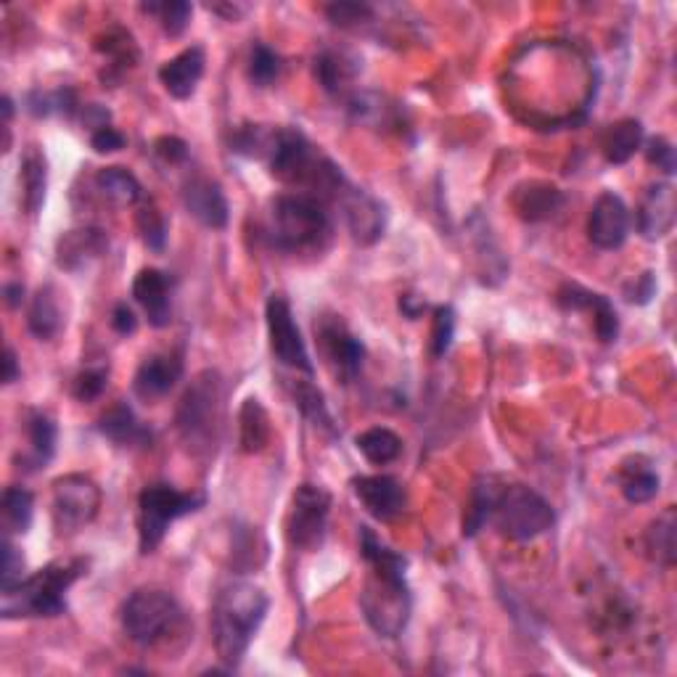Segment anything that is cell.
<instances>
[{"label": "cell", "mask_w": 677, "mask_h": 677, "mask_svg": "<svg viewBox=\"0 0 677 677\" xmlns=\"http://www.w3.org/2000/svg\"><path fill=\"white\" fill-rule=\"evenodd\" d=\"M315 337H318V347L324 352L328 368L334 371V377L345 381V384L360 377L366 347L339 315H324L315 324Z\"/></svg>", "instance_id": "obj_12"}, {"label": "cell", "mask_w": 677, "mask_h": 677, "mask_svg": "<svg viewBox=\"0 0 677 677\" xmlns=\"http://www.w3.org/2000/svg\"><path fill=\"white\" fill-rule=\"evenodd\" d=\"M35 516V498L27 487H6L3 493V529L6 538L11 535H27Z\"/></svg>", "instance_id": "obj_35"}, {"label": "cell", "mask_w": 677, "mask_h": 677, "mask_svg": "<svg viewBox=\"0 0 677 677\" xmlns=\"http://www.w3.org/2000/svg\"><path fill=\"white\" fill-rule=\"evenodd\" d=\"M489 521L508 540H535L556 525L553 506L527 485H498Z\"/></svg>", "instance_id": "obj_7"}, {"label": "cell", "mask_w": 677, "mask_h": 677, "mask_svg": "<svg viewBox=\"0 0 677 677\" xmlns=\"http://www.w3.org/2000/svg\"><path fill=\"white\" fill-rule=\"evenodd\" d=\"M98 432L119 447H149L151 432L138 421L127 402H117L98 421Z\"/></svg>", "instance_id": "obj_23"}, {"label": "cell", "mask_w": 677, "mask_h": 677, "mask_svg": "<svg viewBox=\"0 0 677 677\" xmlns=\"http://www.w3.org/2000/svg\"><path fill=\"white\" fill-rule=\"evenodd\" d=\"M328 514H331V493L326 487L305 485L297 487L286 516V540L294 551L315 553L326 542Z\"/></svg>", "instance_id": "obj_9"}, {"label": "cell", "mask_w": 677, "mask_h": 677, "mask_svg": "<svg viewBox=\"0 0 677 677\" xmlns=\"http://www.w3.org/2000/svg\"><path fill=\"white\" fill-rule=\"evenodd\" d=\"M326 13L337 27H360L373 19V9L366 3H334L328 6Z\"/></svg>", "instance_id": "obj_45"}, {"label": "cell", "mask_w": 677, "mask_h": 677, "mask_svg": "<svg viewBox=\"0 0 677 677\" xmlns=\"http://www.w3.org/2000/svg\"><path fill=\"white\" fill-rule=\"evenodd\" d=\"M140 11L157 17V22L162 24L167 35L180 38L186 30H189L193 6L186 3V0H165V3H144L140 6Z\"/></svg>", "instance_id": "obj_39"}, {"label": "cell", "mask_w": 677, "mask_h": 677, "mask_svg": "<svg viewBox=\"0 0 677 677\" xmlns=\"http://www.w3.org/2000/svg\"><path fill=\"white\" fill-rule=\"evenodd\" d=\"M133 297L144 307L154 328L170 326L172 320V278L157 267H144L133 281Z\"/></svg>", "instance_id": "obj_18"}, {"label": "cell", "mask_w": 677, "mask_h": 677, "mask_svg": "<svg viewBox=\"0 0 677 677\" xmlns=\"http://www.w3.org/2000/svg\"><path fill=\"white\" fill-rule=\"evenodd\" d=\"M273 244L286 254H320L334 236L331 214L326 201L313 193H284L273 201L271 212Z\"/></svg>", "instance_id": "obj_4"}, {"label": "cell", "mask_w": 677, "mask_h": 677, "mask_svg": "<svg viewBox=\"0 0 677 677\" xmlns=\"http://www.w3.org/2000/svg\"><path fill=\"white\" fill-rule=\"evenodd\" d=\"M27 326L30 334L40 341H51L64 328V313L59 292L53 284L40 286L35 297L30 302V313H27Z\"/></svg>", "instance_id": "obj_25"}, {"label": "cell", "mask_w": 677, "mask_h": 677, "mask_svg": "<svg viewBox=\"0 0 677 677\" xmlns=\"http://www.w3.org/2000/svg\"><path fill=\"white\" fill-rule=\"evenodd\" d=\"M96 186L106 199H112L119 207H133L144 199V189H140L138 178L130 170H125V167H104V170H98Z\"/></svg>", "instance_id": "obj_34"}, {"label": "cell", "mask_w": 677, "mask_h": 677, "mask_svg": "<svg viewBox=\"0 0 677 677\" xmlns=\"http://www.w3.org/2000/svg\"><path fill=\"white\" fill-rule=\"evenodd\" d=\"M101 511V489L85 474H66L53 482L51 516L59 538H70L88 527Z\"/></svg>", "instance_id": "obj_10"}, {"label": "cell", "mask_w": 677, "mask_h": 677, "mask_svg": "<svg viewBox=\"0 0 677 677\" xmlns=\"http://www.w3.org/2000/svg\"><path fill=\"white\" fill-rule=\"evenodd\" d=\"M106 384H109V368L106 366H91L77 373L75 384H72V394L80 402H93L104 394Z\"/></svg>", "instance_id": "obj_43"}, {"label": "cell", "mask_w": 677, "mask_h": 677, "mask_svg": "<svg viewBox=\"0 0 677 677\" xmlns=\"http://www.w3.org/2000/svg\"><path fill=\"white\" fill-rule=\"evenodd\" d=\"M207 506L201 493H180L172 485H149L138 498V548L149 556L162 546L172 521L197 514Z\"/></svg>", "instance_id": "obj_8"}, {"label": "cell", "mask_w": 677, "mask_h": 677, "mask_svg": "<svg viewBox=\"0 0 677 677\" xmlns=\"http://www.w3.org/2000/svg\"><path fill=\"white\" fill-rule=\"evenodd\" d=\"M45 189H49V162L38 146H30L22 159V191H24V212L30 218L43 210Z\"/></svg>", "instance_id": "obj_32"}, {"label": "cell", "mask_w": 677, "mask_h": 677, "mask_svg": "<svg viewBox=\"0 0 677 677\" xmlns=\"http://www.w3.org/2000/svg\"><path fill=\"white\" fill-rule=\"evenodd\" d=\"M426 310V302L421 297H415V294H402L400 297V313L405 315V318H421V313Z\"/></svg>", "instance_id": "obj_52"}, {"label": "cell", "mask_w": 677, "mask_h": 677, "mask_svg": "<svg viewBox=\"0 0 677 677\" xmlns=\"http://www.w3.org/2000/svg\"><path fill=\"white\" fill-rule=\"evenodd\" d=\"M109 250V239L98 228H80V231H70L59 239L56 244V265L62 271L77 273L91 263H96L101 254Z\"/></svg>", "instance_id": "obj_22"}, {"label": "cell", "mask_w": 677, "mask_h": 677, "mask_svg": "<svg viewBox=\"0 0 677 677\" xmlns=\"http://www.w3.org/2000/svg\"><path fill=\"white\" fill-rule=\"evenodd\" d=\"M176 426L193 458H214L225 429V384L218 371L207 368L191 381L178 402Z\"/></svg>", "instance_id": "obj_3"}, {"label": "cell", "mask_w": 677, "mask_h": 677, "mask_svg": "<svg viewBox=\"0 0 677 677\" xmlns=\"http://www.w3.org/2000/svg\"><path fill=\"white\" fill-rule=\"evenodd\" d=\"M125 144H127V138L117 130V127H112V125L98 127V130L91 133V146L98 154H114V151L125 149Z\"/></svg>", "instance_id": "obj_50"}, {"label": "cell", "mask_w": 677, "mask_h": 677, "mask_svg": "<svg viewBox=\"0 0 677 677\" xmlns=\"http://www.w3.org/2000/svg\"><path fill=\"white\" fill-rule=\"evenodd\" d=\"M257 540L263 538L254 527H236V532H233V564L239 569H257L263 564L265 559H257V553H252V548H257Z\"/></svg>", "instance_id": "obj_44"}, {"label": "cell", "mask_w": 677, "mask_h": 677, "mask_svg": "<svg viewBox=\"0 0 677 677\" xmlns=\"http://www.w3.org/2000/svg\"><path fill=\"white\" fill-rule=\"evenodd\" d=\"M677 214V199L673 183L662 180L643 193L638 207V233L646 241H662L673 231Z\"/></svg>", "instance_id": "obj_19"}, {"label": "cell", "mask_w": 677, "mask_h": 677, "mask_svg": "<svg viewBox=\"0 0 677 677\" xmlns=\"http://www.w3.org/2000/svg\"><path fill=\"white\" fill-rule=\"evenodd\" d=\"M337 201L341 204V210H345V220L352 239L358 241L360 246L377 244V241L384 236L387 212L379 199H373L371 193L363 189H355L350 183Z\"/></svg>", "instance_id": "obj_14"}, {"label": "cell", "mask_w": 677, "mask_h": 677, "mask_svg": "<svg viewBox=\"0 0 677 677\" xmlns=\"http://www.w3.org/2000/svg\"><path fill=\"white\" fill-rule=\"evenodd\" d=\"M656 297V278L654 273H641L625 286V299L630 305H648Z\"/></svg>", "instance_id": "obj_49"}, {"label": "cell", "mask_w": 677, "mask_h": 677, "mask_svg": "<svg viewBox=\"0 0 677 677\" xmlns=\"http://www.w3.org/2000/svg\"><path fill=\"white\" fill-rule=\"evenodd\" d=\"M495 489H498V479L495 477H482L472 489V498H468L466 514H464V538H477L482 527L489 521V511H493Z\"/></svg>", "instance_id": "obj_37"}, {"label": "cell", "mask_w": 677, "mask_h": 677, "mask_svg": "<svg viewBox=\"0 0 677 677\" xmlns=\"http://www.w3.org/2000/svg\"><path fill=\"white\" fill-rule=\"evenodd\" d=\"M136 225H138L140 239H144V244L149 246L151 252H162L165 250V244H167V223H165L162 212H159L157 207L151 204V201L138 210Z\"/></svg>", "instance_id": "obj_41"}, {"label": "cell", "mask_w": 677, "mask_h": 677, "mask_svg": "<svg viewBox=\"0 0 677 677\" xmlns=\"http://www.w3.org/2000/svg\"><path fill=\"white\" fill-rule=\"evenodd\" d=\"M564 207V193L548 183H525L514 193V210L527 223L553 218Z\"/></svg>", "instance_id": "obj_24"}, {"label": "cell", "mask_w": 677, "mask_h": 677, "mask_svg": "<svg viewBox=\"0 0 677 677\" xmlns=\"http://www.w3.org/2000/svg\"><path fill=\"white\" fill-rule=\"evenodd\" d=\"M27 440H30V455H24V464H30L32 472L45 468L51 464L53 453H56V421L49 413L32 411L30 419H27Z\"/></svg>", "instance_id": "obj_31"}, {"label": "cell", "mask_w": 677, "mask_h": 677, "mask_svg": "<svg viewBox=\"0 0 677 677\" xmlns=\"http://www.w3.org/2000/svg\"><path fill=\"white\" fill-rule=\"evenodd\" d=\"M273 437V426H271V415L263 408V402L257 398L244 400L239 411V442L241 451L246 455H257L263 453L267 445H271Z\"/></svg>", "instance_id": "obj_27"}, {"label": "cell", "mask_w": 677, "mask_h": 677, "mask_svg": "<svg viewBox=\"0 0 677 677\" xmlns=\"http://www.w3.org/2000/svg\"><path fill=\"white\" fill-rule=\"evenodd\" d=\"M659 487H662V479H659V474L654 472L652 461L635 455V458H627L625 464H622L620 489H622V495H625L627 503L641 506V503L654 500L656 495H659Z\"/></svg>", "instance_id": "obj_26"}, {"label": "cell", "mask_w": 677, "mask_h": 677, "mask_svg": "<svg viewBox=\"0 0 677 677\" xmlns=\"http://www.w3.org/2000/svg\"><path fill=\"white\" fill-rule=\"evenodd\" d=\"M3 299H6V305L11 307V310H17V307L24 302V284H19V281H13V284H6L3 286Z\"/></svg>", "instance_id": "obj_54"}, {"label": "cell", "mask_w": 677, "mask_h": 677, "mask_svg": "<svg viewBox=\"0 0 677 677\" xmlns=\"http://www.w3.org/2000/svg\"><path fill=\"white\" fill-rule=\"evenodd\" d=\"M289 392H292L294 405H297V411L305 415V419L310 421L315 429H320V432H326V434H337V426H334L331 413H328L324 392H320L313 381H294V384L289 387Z\"/></svg>", "instance_id": "obj_33"}, {"label": "cell", "mask_w": 677, "mask_h": 677, "mask_svg": "<svg viewBox=\"0 0 677 677\" xmlns=\"http://www.w3.org/2000/svg\"><path fill=\"white\" fill-rule=\"evenodd\" d=\"M276 140V127L265 125H241L236 127L231 138V151L241 154V157H267Z\"/></svg>", "instance_id": "obj_38"}, {"label": "cell", "mask_w": 677, "mask_h": 677, "mask_svg": "<svg viewBox=\"0 0 677 677\" xmlns=\"http://www.w3.org/2000/svg\"><path fill=\"white\" fill-rule=\"evenodd\" d=\"M355 498L363 503V508L373 519L392 521L405 511L408 493L402 482L387 474H373V477H355L352 479Z\"/></svg>", "instance_id": "obj_15"}, {"label": "cell", "mask_w": 677, "mask_h": 677, "mask_svg": "<svg viewBox=\"0 0 677 677\" xmlns=\"http://www.w3.org/2000/svg\"><path fill=\"white\" fill-rule=\"evenodd\" d=\"M3 384H13L19 377H22V371H19V363H17V352L11 350V347H6V358H3Z\"/></svg>", "instance_id": "obj_53"}, {"label": "cell", "mask_w": 677, "mask_h": 677, "mask_svg": "<svg viewBox=\"0 0 677 677\" xmlns=\"http://www.w3.org/2000/svg\"><path fill=\"white\" fill-rule=\"evenodd\" d=\"M643 146V125L638 119H620L603 133L601 138V151L606 157L609 165H625Z\"/></svg>", "instance_id": "obj_30"}, {"label": "cell", "mask_w": 677, "mask_h": 677, "mask_svg": "<svg viewBox=\"0 0 677 677\" xmlns=\"http://www.w3.org/2000/svg\"><path fill=\"white\" fill-rule=\"evenodd\" d=\"M204 51H201L199 45H191V49L180 51L178 56H172L170 62L162 64L159 83L165 85V91L170 93L172 98L189 101L193 93H197L201 77H204Z\"/></svg>", "instance_id": "obj_21"}, {"label": "cell", "mask_w": 677, "mask_h": 677, "mask_svg": "<svg viewBox=\"0 0 677 677\" xmlns=\"http://www.w3.org/2000/svg\"><path fill=\"white\" fill-rule=\"evenodd\" d=\"M646 159H648V165H654L656 170H662L665 176H675V149L667 138L656 136L648 140Z\"/></svg>", "instance_id": "obj_47"}, {"label": "cell", "mask_w": 677, "mask_h": 677, "mask_svg": "<svg viewBox=\"0 0 677 677\" xmlns=\"http://www.w3.org/2000/svg\"><path fill=\"white\" fill-rule=\"evenodd\" d=\"M455 339V310L451 305H440L434 310L432 320V355L434 358H445Z\"/></svg>", "instance_id": "obj_42"}, {"label": "cell", "mask_w": 677, "mask_h": 677, "mask_svg": "<svg viewBox=\"0 0 677 677\" xmlns=\"http://www.w3.org/2000/svg\"><path fill=\"white\" fill-rule=\"evenodd\" d=\"M180 199H183L186 212L191 214L193 220H199L204 228H212V231H220V228L228 225V199L220 183L204 178V176H193L183 183V191H180Z\"/></svg>", "instance_id": "obj_17"}, {"label": "cell", "mask_w": 677, "mask_h": 677, "mask_svg": "<svg viewBox=\"0 0 677 677\" xmlns=\"http://www.w3.org/2000/svg\"><path fill=\"white\" fill-rule=\"evenodd\" d=\"M112 328L119 334V337H130V334H136L138 318H136V313H133V307H127V302H119V305H114Z\"/></svg>", "instance_id": "obj_51"}, {"label": "cell", "mask_w": 677, "mask_h": 677, "mask_svg": "<svg viewBox=\"0 0 677 677\" xmlns=\"http://www.w3.org/2000/svg\"><path fill=\"white\" fill-rule=\"evenodd\" d=\"M180 379H183L180 355H151L138 366L136 377H133V392H136V398L151 402L165 398Z\"/></svg>", "instance_id": "obj_20"}, {"label": "cell", "mask_w": 677, "mask_h": 677, "mask_svg": "<svg viewBox=\"0 0 677 677\" xmlns=\"http://www.w3.org/2000/svg\"><path fill=\"white\" fill-rule=\"evenodd\" d=\"M355 445H358V451L363 453L368 464L373 466L394 464L402 453V440L387 426L368 429V432H363L358 440H355Z\"/></svg>", "instance_id": "obj_36"}, {"label": "cell", "mask_w": 677, "mask_h": 677, "mask_svg": "<svg viewBox=\"0 0 677 677\" xmlns=\"http://www.w3.org/2000/svg\"><path fill=\"white\" fill-rule=\"evenodd\" d=\"M154 154H157L165 165H183L186 159H189V146H186V140L176 136H162L154 140Z\"/></svg>", "instance_id": "obj_48"}, {"label": "cell", "mask_w": 677, "mask_h": 677, "mask_svg": "<svg viewBox=\"0 0 677 677\" xmlns=\"http://www.w3.org/2000/svg\"><path fill=\"white\" fill-rule=\"evenodd\" d=\"M358 75V62L345 51H324L315 59V77L328 96H345Z\"/></svg>", "instance_id": "obj_28"}, {"label": "cell", "mask_w": 677, "mask_h": 677, "mask_svg": "<svg viewBox=\"0 0 677 677\" xmlns=\"http://www.w3.org/2000/svg\"><path fill=\"white\" fill-rule=\"evenodd\" d=\"M281 75V59L278 53L265 43H254L252 45V56H250V80L257 88H271Z\"/></svg>", "instance_id": "obj_40"}, {"label": "cell", "mask_w": 677, "mask_h": 677, "mask_svg": "<svg viewBox=\"0 0 677 677\" xmlns=\"http://www.w3.org/2000/svg\"><path fill=\"white\" fill-rule=\"evenodd\" d=\"M265 320H267V337H271V352L276 355L278 363L313 377L315 368L310 352H307V345L305 339H302L299 326L294 324L292 305L284 294H271V299H267L265 305Z\"/></svg>", "instance_id": "obj_11"}, {"label": "cell", "mask_w": 677, "mask_h": 677, "mask_svg": "<svg viewBox=\"0 0 677 677\" xmlns=\"http://www.w3.org/2000/svg\"><path fill=\"white\" fill-rule=\"evenodd\" d=\"M360 556L368 574L360 590V612L379 638H400L413 614L408 559L387 546L371 527H360Z\"/></svg>", "instance_id": "obj_1"}, {"label": "cell", "mask_w": 677, "mask_h": 677, "mask_svg": "<svg viewBox=\"0 0 677 677\" xmlns=\"http://www.w3.org/2000/svg\"><path fill=\"white\" fill-rule=\"evenodd\" d=\"M271 599L254 582L233 580L220 588L212 603V643L228 673L236 669L250 652L254 635L263 627Z\"/></svg>", "instance_id": "obj_2"}, {"label": "cell", "mask_w": 677, "mask_h": 677, "mask_svg": "<svg viewBox=\"0 0 677 677\" xmlns=\"http://www.w3.org/2000/svg\"><path fill=\"white\" fill-rule=\"evenodd\" d=\"M556 302H559L561 310L567 313H593L595 334H599L603 345H612V341L620 337V315H616L614 305L609 302V297H603V294L588 292L578 284H564L559 294H556Z\"/></svg>", "instance_id": "obj_16"}, {"label": "cell", "mask_w": 677, "mask_h": 677, "mask_svg": "<svg viewBox=\"0 0 677 677\" xmlns=\"http://www.w3.org/2000/svg\"><path fill=\"white\" fill-rule=\"evenodd\" d=\"M119 620H123L125 635L136 646L154 648L178 633L183 625V609L167 590L144 588L123 603Z\"/></svg>", "instance_id": "obj_6"}, {"label": "cell", "mask_w": 677, "mask_h": 677, "mask_svg": "<svg viewBox=\"0 0 677 677\" xmlns=\"http://www.w3.org/2000/svg\"><path fill=\"white\" fill-rule=\"evenodd\" d=\"M27 578L24 574V556L13 546L11 538L3 540V574H0V590H11Z\"/></svg>", "instance_id": "obj_46"}, {"label": "cell", "mask_w": 677, "mask_h": 677, "mask_svg": "<svg viewBox=\"0 0 677 677\" xmlns=\"http://www.w3.org/2000/svg\"><path fill=\"white\" fill-rule=\"evenodd\" d=\"M83 559L53 561V564L38 569L35 574L24 578L11 590H0V614L3 620H30V616H53L66 614V590L85 574Z\"/></svg>", "instance_id": "obj_5"}, {"label": "cell", "mask_w": 677, "mask_h": 677, "mask_svg": "<svg viewBox=\"0 0 677 677\" xmlns=\"http://www.w3.org/2000/svg\"><path fill=\"white\" fill-rule=\"evenodd\" d=\"M675 535H677L675 508H667L665 514H659L652 525H648L646 535H643V548H646V556L656 567L662 569L675 567V548H677Z\"/></svg>", "instance_id": "obj_29"}, {"label": "cell", "mask_w": 677, "mask_h": 677, "mask_svg": "<svg viewBox=\"0 0 677 677\" xmlns=\"http://www.w3.org/2000/svg\"><path fill=\"white\" fill-rule=\"evenodd\" d=\"M630 236V210L616 193L603 191L593 201L588 214V239L590 244L603 252H614L625 244Z\"/></svg>", "instance_id": "obj_13"}]
</instances>
